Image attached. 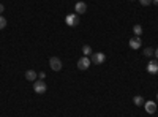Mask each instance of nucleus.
<instances>
[{
	"label": "nucleus",
	"mask_w": 158,
	"mask_h": 117,
	"mask_svg": "<svg viewBox=\"0 0 158 117\" xmlns=\"http://www.w3.org/2000/svg\"><path fill=\"white\" fill-rule=\"evenodd\" d=\"M5 27H6V19H5L2 15H0V30L5 29Z\"/></svg>",
	"instance_id": "4468645a"
},
{
	"label": "nucleus",
	"mask_w": 158,
	"mask_h": 117,
	"mask_svg": "<svg viewBox=\"0 0 158 117\" xmlns=\"http://www.w3.org/2000/svg\"><path fill=\"white\" fill-rule=\"evenodd\" d=\"M38 76H40V79H44V77H46V74H44V73H43V71H41V73H40V74H38Z\"/></svg>",
	"instance_id": "a211bd4d"
},
{
	"label": "nucleus",
	"mask_w": 158,
	"mask_h": 117,
	"mask_svg": "<svg viewBox=\"0 0 158 117\" xmlns=\"http://www.w3.org/2000/svg\"><path fill=\"white\" fill-rule=\"evenodd\" d=\"M3 11H5V6H3V3H0V15H2Z\"/></svg>",
	"instance_id": "f3484780"
},
{
	"label": "nucleus",
	"mask_w": 158,
	"mask_h": 117,
	"mask_svg": "<svg viewBox=\"0 0 158 117\" xmlns=\"http://www.w3.org/2000/svg\"><path fill=\"white\" fill-rule=\"evenodd\" d=\"M133 101H135V105H136V106H142L144 103H146V101H144V98H142L141 95H136V97L133 98Z\"/></svg>",
	"instance_id": "9b49d317"
},
{
	"label": "nucleus",
	"mask_w": 158,
	"mask_h": 117,
	"mask_svg": "<svg viewBox=\"0 0 158 117\" xmlns=\"http://www.w3.org/2000/svg\"><path fill=\"white\" fill-rule=\"evenodd\" d=\"M139 2H141L142 6H149V5L152 3V0H139Z\"/></svg>",
	"instance_id": "dca6fc26"
},
{
	"label": "nucleus",
	"mask_w": 158,
	"mask_h": 117,
	"mask_svg": "<svg viewBox=\"0 0 158 117\" xmlns=\"http://www.w3.org/2000/svg\"><path fill=\"white\" fill-rule=\"evenodd\" d=\"M133 33L136 35V36H139L141 33H142V25H139V24H136L135 27H133Z\"/></svg>",
	"instance_id": "f8f14e48"
},
{
	"label": "nucleus",
	"mask_w": 158,
	"mask_h": 117,
	"mask_svg": "<svg viewBox=\"0 0 158 117\" xmlns=\"http://www.w3.org/2000/svg\"><path fill=\"white\" fill-rule=\"evenodd\" d=\"M155 54V51L152 48H147V49H144V56H147V57H152Z\"/></svg>",
	"instance_id": "ddd939ff"
},
{
	"label": "nucleus",
	"mask_w": 158,
	"mask_h": 117,
	"mask_svg": "<svg viewBox=\"0 0 158 117\" xmlns=\"http://www.w3.org/2000/svg\"><path fill=\"white\" fill-rule=\"evenodd\" d=\"M74 11H76V15H84V13L87 11V5L84 2H77L74 5Z\"/></svg>",
	"instance_id": "0eeeda50"
},
{
	"label": "nucleus",
	"mask_w": 158,
	"mask_h": 117,
	"mask_svg": "<svg viewBox=\"0 0 158 117\" xmlns=\"http://www.w3.org/2000/svg\"><path fill=\"white\" fill-rule=\"evenodd\" d=\"M130 48L131 49H139L141 46H142V43H141V38L139 36H133V38H130Z\"/></svg>",
	"instance_id": "423d86ee"
},
{
	"label": "nucleus",
	"mask_w": 158,
	"mask_h": 117,
	"mask_svg": "<svg viewBox=\"0 0 158 117\" xmlns=\"http://www.w3.org/2000/svg\"><path fill=\"white\" fill-rule=\"evenodd\" d=\"M90 51H92V49H90V46H87V44L82 48V52H84L85 56H89V54H90Z\"/></svg>",
	"instance_id": "2eb2a0df"
},
{
	"label": "nucleus",
	"mask_w": 158,
	"mask_h": 117,
	"mask_svg": "<svg viewBox=\"0 0 158 117\" xmlns=\"http://www.w3.org/2000/svg\"><path fill=\"white\" fill-rule=\"evenodd\" d=\"M144 109H146L149 114H155V111H156L155 101H146V103H144Z\"/></svg>",
	"instance_id": "1a4fd4ad"
},
{
	"label": "nucleus",
	"mask_w": 158,
	"mask_h": 117,
	"mask_svg": "<svg viewBox=\"0 0 158 117\" xmlns=\"http://www.w3.org/2000/svg\"><path fill=\"white\" fill-rule=\"evenodd\" d=\"M46 89H48V86L44 84L43 79H40V81H35V82H33V90H35L36 94H44Z\"/></svg>",
	"instance_id": "7ed1b4c3"
},
{
	"label": "nucleus",
	"mask_w": 158,
	"mask_h": 117,
	"mask_svg": "<svg viewBox=\"0 0 158 117\" xmlns=\"http://www.w3.org/2000/svg\"><path fill=\"white\" fill-rule=\"evenodd\" d=\"M36 71H33V70H29V71H25V79L27 81H32V82H35L36 81Z\"/></svg>",
	"instance_id": "9d476101"
},
{
	"label": "nucleus",
	"mask_w": 158,
	"mask_h": 117,
	"mask_svg": "<svg viewBox=\"0 0 158 117\" xmlns=\"http://www.w3.org/2000/svg\"><path fill=\"white\" fill-rule=\"evenodd\" d=\"M65 22H67V25H70V27H76L79 24V18H77V15H67Z\"/></svg>",
	"instance_id": "39448f33"
},
{
	"label": "nucleus",
	"mask_w": 158,
	"mask_h": 117,
	"mask_svg": "<svg viewBox=\"0 0 158 117\" xmlns=\"http://www.w3.org/2000/svg\"><path fill=\"white\" fill-rule=\"evenodd\" d=\"M147 71H149L150 74H156V73H158V62L150 60V62L147 63Z\"/></svg>",
	"instance_id": "6e6552de"
},
{
	"label": "nucleus",
	"mask_w": 158,
	"mask_h": 117,
	"mask_svg": "<svg viewBox=\"0 0 158 117\" xmlns=\"http://www.w3.org/2000/svg\"><path fill=\"white\" fill-rule=\"evenodd\" d=\"M156 100H158V95H156Z\"/></svg>",
	"instance_id": "aec40b11"
},
{
	"label": "nucleus",
	"mask_w": 158,
	"mask_h": 117,
	"mask_svg": "<svg viewBox=\"0 0 158 117\" xmlns=\"http://www.w3.org/2000/svg\"><path fill=\"white\" fill-rule=\"evenodd\" d=\"M49 67L54 71H60L62 70V60L59 57H51L49 59Z\"/></svg>",
	"instance_id": "f03ea898"
},
{
	"label": "nucleus",
	"mask_w": 158,
	"mask_h": 117,
	"mask_svg": "<svg viewBox=\"0 0 158 117\" xmlns=\"http://www.w3.org/2000/svg\"><path fill=\"white\" fill-rule=\"evenodd\" d=\"M104 60H106V56H104L103 52H95L90 57V62L95 63V65H101V63H104Z\"/></svg>",
	"instance_id": "f257e3e1"
},
{
	"label": "nucleus",
	"mask_w": 158,
	"mask_h": 117,
	"mask_svg": "<svg viewBox=\"0 0 158 117\" xmlns=\"http://www.w3.org/2000/svg\"><path fill=\"white\" fill-rule=\"evenodd\" d=\"M155 57H156V59H158V48H156V49H155Z\"/></svg>",
	"instance_id": "6ab92c4d"
},
{
	"label": "nucleus",
	"mask_w": 158,
	"mask_h": 117,
	"mask_svg": "<svg viewBox=\"0 0 158 117\" xmlns=\"http://www.w3.org/2000/svg\"><path fill=\"white\" fill-rule=\"evenodd\" d=\"M90 57H87V56H84V57H81L77 60V68L79 70H87L89 67H90Z\"/></svg>",
	"instance_id": "20e7f679"
}]
</instances>
